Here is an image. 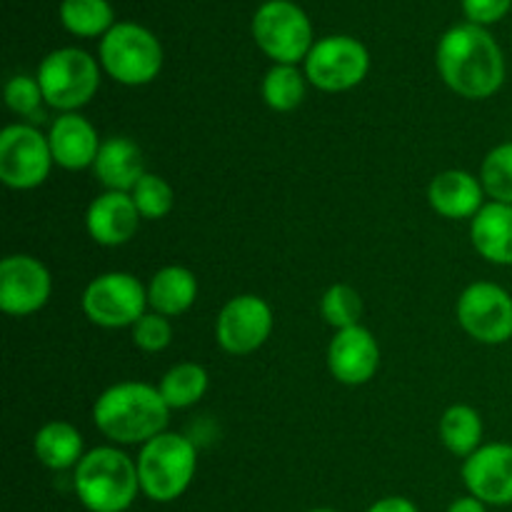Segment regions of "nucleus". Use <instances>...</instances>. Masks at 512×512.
Here are the masks:
<instances>
[{"mask_svg": "<svg viewBox=\"0 0 512 512\" xmlns=\"http://www.w3.org/2000/svg\"><path fill=\"white\" fill-rule=\"evenodd\" d=\"M133 203L138 213L148 220H160L173 210L175 195L173 188L160 175L145 173L140 183L133 188Z\"/></svg>", "mask_w": 512, "mask_h": 512, "instance_id": "c756f323", "label": "nucleus"}, {"mask_svg": "<svg viewBox=\"0 0 512 512\" xmlns=\"http://www.w3.org/2000/svg\"><path fill=\"white\" fill-rule=\"evenodd\" d=\"M463 480L485 505H512V445L490 443L465 458Z\"/></svg>", "mask_w": 512, "mask_h": 512, "instance_id": "4468645a", "label": "nucleus"}, {"mask_svg": "<svg viewBox=\"0 0 512 512\" xmlns=\"http://www.w3.org/2000/svg\"><path fill=\"white\" fill-rule=\"evenodd\" d=\"M73 485L90 512H125L138 498V463L118 448H95L75 468Z\"/></svg>", "mask_w": 512, "mask_h": 512, "instance_id": "7ed1b4c3", "label": "nucleus"}, {"mask_svg": "<svg viewBox=\"0 0 512 512\" xmlns=\"http://www.w3.org/2000/svg\"><path fill=\"white\" fill-rule=\"evenodd\" d=\"M35 458L50 470H68L78 468L83 460V438L78 430L63 420H53V423L43 425L35 433L33 440Z\"/></svg>", "mask_w": 512, "mask_h": 512, "instance_id": "4be33fe9", "label": "nucleus"}, {"mask_svg": "<svg viewBox=\"0 0 512 512\" xmlns=\"http://www.w3.org/2000/svg\"><path fill=\"white\" fill-rule=\"evenodd\" d=\"M448 512H485V503H483V500L473 498V495H468V498L453 500Z\"/></svg>", "mask_w": 512, "mask_h": 512, "instance_id": "72a5a7b5", "label": "nucleus"}, {"mask_svg": "<svg viewBox=\"0 0 512 512\" xmlns=\"http://www.w3.org/2000/svg\"><path fill=\"white\" fill-rule=\"evenodd\" d=\"M93 168L100 183L118 193H133V188L145 175L140 148L130 138H120V135L103 140Z\"/></svg>", "mask_w": 512, "mask_h": 512, "instance_id": "6ab92c4d", "label": "nucleus"}, {"mask_svg": "<svg viewBox=\"0 0 512 512\" xmlns=\"http://www.w3.org/2000/svg\"><path fill=\"white\" fill-rule=\"evenodd\" d=\"M195 298H198V280L180 265L158 270L148 285V305L165 318L183 315L185 310L193 308Z\"/></svg>", "mask_w": 512, "mask_h": 512, "instance_id": "412c9836", "label": "nucleus"}, {"mask_svg": "<svg viewBox=\"0 0 512 512\" xmlns=\"http://www.w3.org/2000/svg\"><path fill=\"white\" fill-rule=\"evenodd\" d=\"M38 83L50 108L73 113L98 93L100 70L85 50L60 48L43 58L38 68Z\"/></svg>", "mask_w": 512, "mask_h": 512, "instance_id": "423d86ee", "label": "nucleus"}, {"mask_svg": "<svg viewBox=\"0 0 512 512\" xmlns=\"http://www.w3.org/2000/svg\"><path fill=\"white\" fill-rule=\"evenodd\" d=\"M480 183L495 203L512 205V143L490 150L480 168Z\"/></svg>", "mask_w": 512, "mask_h": 512, "instance_id": "bb28decb", "label": "nucleus"}, {"mask_svg": "<svg viewBox=\"0 0 512 512\" xmlns=\"http://www.w3.org/2000/svg\"><path fill=\"white\" fill-rule=\"evenodd\" d=\"M105 73L123 85H145L163 68L160 40L138 23H118L100 40Z\"/></svg>", "mask_w": 512, "mask_h": 512, "instance_id": "39448f33", "label": "nucleus"}, {"mask_svg": "<svg viewBox=\"0 0 512 512\" xmlns=\"http://www.w3.org/2000/svg\"><path fill=\"white\" fill-rule=\"evenodd\" d=\"M470 240L488 263L512 265V205H483L470 223Z\"/></svg>", "mask_w": 512, "mask_h": 512, "instance_id": "aec40b11", "label": "nucleus"}, {"mask_svg": "<svg viewBox=\"0 0 512 512\" xmlns=\"http://www.w3.org/2000/svg\"><path fill=\"white\" fill-rule=\"evenodd\" d=\"M43 90H40L38 78H28V75H15L5 85V105L13 110L15 115H23L30 125H43L45 123V110H43Z\"/></svg>", "mask_w": 512, "mask_h": 512, "instance_id": "c85d7f7f", "label": "nucleus"}, {"mask_svg": "<svg viewBox=\"0 0 512 512\" xmlns=\"http://www.w3.org/2000/svg\"><path fill=\"white\" fill-rule=\"evenodd\" d=\"M320 313L333 328H355L360 325V315H363V300H360L358 290L338 283L325 290L323 300H320Z\"/></svg>", "mask_w": 512, "mask_h": 512, "instance_id": "cd10ccee", "label": "nucleus"}, {"mask_svg": "<svg viewBox=\"0 0 512 512\" xmlns=\"http://www.w3.org/2000/svg\"><path fill=\"white\" fill-rule=\"evenodd\" d=\"M53 163L48 138L35 125L15 123L0 133V180L8 188H38L45 183Z\"/></svg>", "mask_w": 512, "mask_h": 512, "instance_id": "1a4fd4ad", "label": "nucleus"}, {"mask_svg": "<svg viewBox=\"0 0 512 512\" xmlns=\"http://www.w3.org/2000/svg\"><path fill=\"white\" fill-rule=\"evenodd\" d=\"M140 218L143 215L135 208L133 195L108 190L90 203L85 225H88V233L95 243L115 248V245H123L133 238Z\"/></svg>", "mask_w": 512, "mask_h": 512, "instance_id": "dca6fc26", "label": "nucleus"}, {"mask_svg": "<svg viewBox=\"0 0 512 512\" xmlns=\"http://www.w3.org/2000/svg\"><path fill=\"white\" fill-rule=\"evenodd\" d=\"M273 333V310L258 295H238L220 310L215 323L218 345L230 355H250Z\"/></svg>", "mask_w": 512, "mask_h": 512, "instance_id": "f8f14e48", "label": "nucleus"}, {"mask_svg": "<svg viewBox=\"0 0 512 512\" xmlns=\"http://www.w3.org/2000/svg\"><path fill=\"white\" fill-rule=\"evenodd\" d=\"M50 273L40 260L30 255H8L0 263V308L3 313L25 318L48 303Z\"/></svg>", "mask_w": 512, "mask_h": 512, "instance_id": "ddd939ff", "label": "nucleus"}, {"mask_svg": "<svg viewBox=\"0 0 512 512\" xmlns=\"http://www.w3.org/2000/svg\"><path fill=\"white\" fill-rule=\"evenodd\" d=\"M60 20L73 35L95 38L113 28V8L108 0H63Z\"/></svg>", "mask_w": 512, "mask_h": 512, "instance_id": "393cba45", "label": "nucleus"}, {"mask_svg": "<svg viewBox=\"0 0 512 512\" xmlns=\"http://www.w3.org/2000/svg\"><path fill=\"white\" fill-rule=\"evenodd\" d=\"M95 428L120 445H140L165 433L170 408L158 388L145 383H118L93 405Z\"/></svg>", "mask_w": 512, "mask_h": 512, "instance_id": "f03ea898", "label": "nucleus"}, {"mask_svg": "<svg viewBox=\"0 0 512 512\" xmlns=\"http://www.w3.org/2000/svg\"><path fill=\"white\" fill-rule=\"evenodd\" d=\"M148 290L130 273L98 275L83 293V310L100 328H125L145 315Z\"/></svg>", "mask_w": 512, "mask_h": 512, "instance_id": "9d476101", "label": "nucleus"}, {"mask_svg": "<svg viewBox=\"0 0 512 512\" xmlns=\"http://www.w3.org/2000/svg\"><path fill=\"white\" fill-rule=\"evenodd\" d=\"M53 160L65 170H83L95 165L100 138L93 125L78 113H63L53 120L48 133Z\"/></svg>", "mask_w": 512, "mask_h": 512, "instance_id": "f3484780", "label": "nucleus"}, {"mask_svg": "<svg viewBox=\"0 0 512 512\" xmlns=\"http://www.w3.org/2000/svg\"><path fill=\"white\" fill-rule=\"evenodd\" d=\"M380 348L368 328L355 325L335 333L328 348V368L343 385H363L378 373Z\"/></svg>", "mask_w": 512, "mask_h": 512, "instance_id": "2eb2a0df", "label": "nucleus"}, {"mask_svg": "<svg viewBox=\"0 0 512 512\" xmlns=\"http://www.w3.org/2000/svg\"><path fill=\"white\" fill-rule=\"evenodd\" d=\"M370 70V55L360 40L350 35H330L305 58V78L325 93H343L363 83Z\"/></svg>", "mask_w": 512, "mask_h": 512, "instance_id": "6e6552de", "label": "nucleus"}, {"mask_svg": "<svg viewBox=\"0 0 512 512\" xmlns=\"http://www.w3.org/2000/svg\"><path fill=\"white\" fill-rule=\"evenodd\" d=\"M263 98L278 113H290L305 98V78L295 65H275L263 78Z\"/></svg>", "mask_w": 512, "mask_h": 512, "instance_id": "a878e982", "label": "nucleus"}, {"mask_svg": "<svg viewBox=\"0 0 512 512\" xmlns=\"http://www.w3.org/2000/svg\"><path fill=\"white\" fill-rule=\"evenodd\" d=\"M512 0H463V10L473 25H490L505 18Z\"/></svg>", "mask_w": 512, "mask_h": 512, "instance_id": "2f4dec72", "label": "nucleus"}, {"mask_svg": "<svg viewBox=\"0 0 512 512\" xmlns=\"http://www.w3.org/2000/svg\"><path fill=\"white\" fill-rule=\"evenodd\" d=\"M368 512H420L408 498H383L370 505Z\"/></svg>", "mask_w": 512, "mask_h": 512, "instance_id": "473e14b6", "label": "nucleus"}, {"mask_svg": "<svg viewBox=\"0 0 512 512\" xmlns=\"http://www.w3.org/2000/svg\"><path fill=\"white\" fill-rule=\"evenodd\" d=\"M158 390L168 408H190L208 390V373L198 363H180L163 375Z\"/></svg>", "mask_w": 512, "mask_h": 512, "instance_id": "b1692460", "label": "nucleus"}, {"mask_svg": "<svg viewBox=\"0 0 512 512\" xmlns=\"http://www.w3.org/2000/svg\"><path fill=\"white\" fill-rule=\"evenodd\" d=\"M310 512H338V510H330V508H318V510H310Z\"/></svg>", "mask_w": 512, "mask_h": 512, "instance_id": "f704fd0d", "label": "nucleus"}, {"mask_svg": "<svg viewBox=\"0 0 512 512\" xmlns=\"http://www.w3.org/2000/svg\"><path fill=\"white\" fill-rule=\"evenodd\" d=\"M483 195V183L465 170H445L435 175L428 188V200L435 213L450 220L475 218L483 208Z\"/></svg>", "mask_w": 512, "mask_h": 512, "instance_id": "a211bd4d", "label": "nucleus"}, {"mask_svg": "<svg viewBox=\"0 0 512 512\" xmlns=\"http://www.w3.org/2000/svg\"><path fill=\"white\" fill-rule=\"evenodd\" d=\"M253 38L278 65H295L313 50V25L290 0H268L253 18Z\"/></svg>", "mask_w": 512, "mask_h": 512, "instance_id": "0eeeda50", "label": "nucleus"}, {"mask_svg": "<svg viewBox=\"0 0 512 512\" xmlns=\"http://www.w3.org/2000/svg\"><path fill=\"white\" fill-rule=\"evenodd\" d=\"M483 420L470 405H453L440 418V440L458 458H470L480 448Z\"/></svg>", "mask_w": 512, "mask_h": 512, "instance_id": "5701e85b", "label": "nucleus"}, {"mask_svg": "<svg viewBox=\"0 0 512 512\" xmlns=\"http://www.w3.org/2000/svg\"><path fill=\"white\" fill-rule=\"evenodd\" d=\"M198 450L178 433H160L140 450V490L155 503H173L193 483Z\"/></svg>", "mask_w": 512, "mask_h": 512, "instance_id": "20e7f679", "label": "nucleus"}, {"mask_svg": "<svg viewBox=\"0 0 512 512\" xmlns=\"http://www.w3.org/2000/svg\"><path fill=\"white\" fill-rule=\"evenodd\" d=\"M438 70L453 93L468 100L490 98L505 83V58L483 25L450 28L438 43Z\"/></svg>", "mask_w": 512, "mask_h": 512, "instance_id": "f257e3e1", "label": "nucleus"}, {"mask_svg": "<svg viewBox=\"0 0 512 512\" xmlns=\"http://www.w3.org/2000/svg\"><path fill=\"white\" fill-rule=\"evenodd\" d=\"M173 340V328H170L168 318L160 313L143 315L138 323L133 325V343L145 353H160Z\"/></svg>", "mask_w": 512, "mask_h": 512, "instance_id": "7c9ffc66", "label": "nucleus"}, {"mask_svg": "<svg viewBox=\"0 0 512 512\" xmlns=\"http://www.w3.org/2000/svg\"><path fill=\"white\" fill-rule=\"evenodd\" d=\"M458 320L465 333L485 345L512 338V298L495 283H473L458 300Z\"/></svg>", "mask_w": 512, "mask_h": 512, "instance_id": "9b49d317", "label": "nucleus"}]
</instances>
